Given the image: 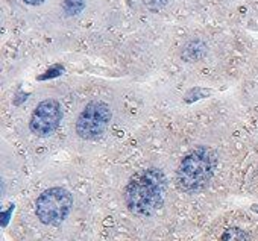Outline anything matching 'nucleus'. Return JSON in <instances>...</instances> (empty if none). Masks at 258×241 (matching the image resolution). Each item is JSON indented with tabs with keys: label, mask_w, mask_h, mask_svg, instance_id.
Returning <instances> with one entry per match:
<instances>
[{
	"label": "nucleus",
	"mask_w": 258,
	"mask_h": 241,
	"mask_svg": "<svg viewBox=\"0 0 258 241\" xmlns=\"http://www.w3.org/2000/svg\"><path fill=\"white\" fill-rule=\"evenodd\" d=\"M166 176L158 169H148L133 176L124 190L127 209L137 215H151L164 202Z\"/></svg>",
	"instance_id": "obj_1"
},
{
	"label": "nucleus",
	"mask_w": 258,
	"mask_h": 241,
	"mask_svg": "<svg viewBox=\"0 0 258 241\" xmlns=\"http://www.w3.org/2000/svg\"><path fill=\"white\" fill-rule=\"evenodd\" d=\"M216 156L207 147H198L190 152L181 163L176 182L185 193H196L205 188L214 173Z\"/></svg>",
	"instance_id": "obj_2"
},
{
	"label": "nucleus",
	"mask_w": 258,
	"mask_h": 241,
	"mask_svg": "<svg viewBox=\"0 0 258 241\" xmlns=\"http://www.w3.org/2000/svg\"><path fill=\"white\" fill-rule=\"evenodd\" d=\"M72 196L67 190L49 188L37 200V217L43 224L56 226L66 220L72 208Z\"/></svg>",
	"instance_id": "obj_3"
},
{
	"label": "nucleus",
	"mask_w": 258,
	"mask_h": 241,
	"mask_svg": "<svg viewBox=\"0 0 258 241\" xmlns=\"http://www.w3.org/2000/svg\"><path fill=\"white\" fill-rule=\"evenodd\" d=\"M111 109L103 102H91L81 112L76 122V132L84 140L99 138L111 120Z\"/></svg>",
	"instance_id": "obj_4"
},
{
	"label": "nucleus",
	"mask_w": 258,
	"mask_h": 241,
	"mask_svg": "<svg viewBox=\"0 0 258 241\" xmlns=\"http://www.w3.org/2000/svg\"><path fill=\"white\" fill-rule=\"evenodd\" d=\"M61 118H62L61 105L53 99H47L38 103V106L32 112L29 128L35 135L47 137L52 132H55V129L59 126Z\"/></svg>",
	"instance_id": "obj_5"
},
{
	"label": "nucleus",
	"mask_w": 258,
	"mask_h": 241,
	"mask_svg": "<svg viewBox=\"0 0 258 241\" xmlns=\"http://www.w3.org/2000/svg\"><path fill=\"white\" fill-rule=\"evenodd\" d=\"M220 241H250L247 233L243 232L238 227H231L228 230L223 232V235L220 236Z\"/></svg>",
	"instance_id": "obj_6"
},
{
	"label": "nucleus",
	"mask_w": 258,
	"mask_h": 241,
	"mask_svg": "<svg viewBox=\"0 0 258 241\" xmlns=\"http://www.w3.org/2000/svg\"><path fill=\"white\" fill-rule=\"evenodd\" d=\"M85 7V0H64V10L69 16L79 14Z\"/></svg>",
	"instance_id": "obj_7"
},
{
	"label": "nucleus",
	"mask_w": 258,
	"mask_h": 241,
	"mask_svg": "<svg viewBox=\"0 0 258 241\" xmlns=\"http://www.w3.org/2000/svg\"><path fill=\"white\" fill-rule=\"evenodd\" d=\"M61 67H53V68H50V70H47V73L46 74H43L40 79H47V77H53V76H58V74H61Z\"/></svg>",
	"instance_id": "obj_8"
},
{
	"label": "nucleus",
	"mask_w": 258,
	"mask_h": 241,
	"mask_svg": "<svg viewBox=\"0 0 258 241\" xmlns=\"http://www.w3.org/2000/svg\"><path fill=\"white\" fill-rule=\"evenodd\" d=\"M25 2L28 4V5H32V7H37V5H41L44 0H25Z\"/></svg>",
	"instance_id": "obj_9"
}]
</instances>
